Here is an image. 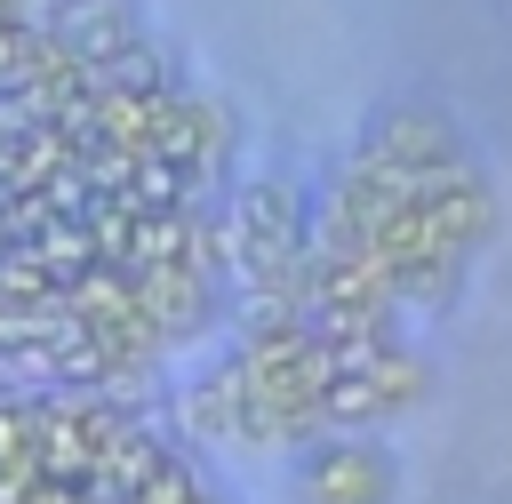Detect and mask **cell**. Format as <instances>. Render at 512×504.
<instances>
[{"instance_id": "obj_1", "label": "cell", "mask_w": 512, "mask_h": 504, "mask_svg": "<svg viewBox=\"0 0 512 504\" xmlns=\"http://www.w3.org/2000/svg\"><path fill=\"white\" fill-rule=\"evenodd\" d=\"M352 160H368V168H384V176H400V184H440V176L472 168V144H464V128H456L440 104L384 96V104L360 112Z\"/></svg>"}, {"instance_id": "obj_2", "label": "cell", "mask_w": 512, "mask_h": 504, "mask_svg": "<svg viewBox=\"0 0 512 504\" xmlns=\"http://www.w3.org/2000/svg\"><path fill=\"white\" fill-rule=\"evenodd\" d=\"M296 504H400V456L376 432H312L288 456Z\"/></svg>"}, {"instance_id": "obj_3", "label": "cell", "mask_w": 512, "mask_h": 504, "mask_svg": "<svg viewBox=\"0 0 512 504\" xmlns=\"http://www.w3.org/2000/svg\"><path fill=\"white\" fill-rule=\"evenodd\" d=\"M304 216L312 200L288 184V176H256L232 192V216H224V248L240 256V272L256 288H288L296 256H304Z\"/></svg>"}, {"instance_id": "obj_4", "label": "cell", "mask_w": 512, "mask_h": 504, "mask_svg": "<svg viewBox=\"0 0 512 504\" xmlns=\"http://www.w3.org/2000/svg\"><path fill=\"white\" fill-rule=\"evenodd\" d=\"M328 360H336V376L320 392V424H344V432L392 424L432 392V368L408 344H368V352H328Z\"/></svg>"}, {"instance_id": "obj_5", "label": "cell", "mask_w": 512, "mask_h": 504, "mask_svg": "<svg viewBox=\"0 0 512 504\" xmlns=\"http://www.w3.org/2000/svg\"><path fill=\"white\" fill-rule=\"evenodd\" d=\"M56 48L96 64V56H128L136 48V0H80L56 16Z\"/></svg>"}, {"instance_id": "obj_6", "label": "cell", "mask_w": 512, "mask_h": 504, "mask_svg": "<svg viewBox=\"0 0 512 504\" xmlns=\"http://www.w3.org/2000/svg\"><path fill=\"white\" fill-rule=\"evenodd\" d=\"M184 416H192V432H200V440H240V424H248V392H240V368H232V360H216V368L192 384Z\"/></svg>"}, {"instance_id": "obj_7", "label": "cell", "mask_w": 512, "mask_h": 504, "mask_svg": "<svg viewBox=\"0 0 512 504\" xmlns=\"http://www.w3.org/2000/svg\"><path fill=\"white\" fill-rule=\"evenodd\" d=\"M32 8H56V16H64V8H80V0H24V16H32Z\"/></svg>"}]
</instances>
